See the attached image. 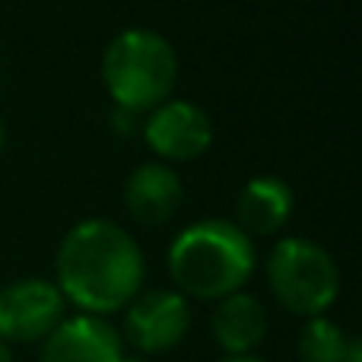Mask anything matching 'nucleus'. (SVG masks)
I'll use <instances>...</instances> for the list:
<instances>
[{"label": "nucleus", "instance_id": "obj_11", "mask_svg": "<svg viewBox=\"0 0 362 362\" xmlns=\"http://www.w3.org/2000/svg\"><path fill=\"white\" fill-rule=\"evenodd\" d=\"M293 187L276 175H255L235 197V226L251 238L276 235L293 216Z\"/></svg>", "mask_w": 362, "mask_h": 362}, {"label": "nucleus", "instance_id": "obj_15", "mask_svg": "<svg viewBox=\"0 0 362 362\" xmlns=\"http://www.w3.org/2000/svg\"><path fill=\"white\" fill-rule=\"evenodd\" d=\"M4 146H6V121L0 115V153H4Z\"/></svg>", "mask_w": 362, "mask_h": 362}, {"label": "nucleus", "instance_id": "obj_14", "mask_svg": "<svg viewBox=\"0 0 362 362\" xmlns=\"http://www.w3.org/2000/svg\"><path fill=\"white\" fill-rule=\"evenodd\" d=\"M0 362H13V353H10V344L0 340Z\"/></svg>", "mask_w": 362, "mask_h": 362}, {"label": "nucleus", "instance_id": "obj_4", "mask_svg": "<svg viewBox=\"0 0 362 362\" xmlns=\"http://www.w3.org/2000/svg\"><path fill=\"white\" fill-rule=\"evenodd\" d=\"M267 283L286 312L315 318L340 296V270L331 251L308 238H280L267 255Z\"/></svg>", "mask_w": 362, "mask_h": 362}, {"label": "nucleus", "instance_id": "obj_9", "mask_svg": "<svg viewBox=\"0 0 362 362\" xmlns=\"http://www.w3.org/2000/svg\"><path fill=\"white\" fill-rule=\"evenodd\" d=\"M185 187L169 163H144L124 181V206L134 223L165 226L181 210Z\"/></svg>", "mask_w": 362, "mask_h": 362}, {"label": "nucleus", "instance_id": "obj_3", "mask_svg": "<svg viewBox=\"0 0 362 362\" xmlns=\"http://www.w3.org/2000/svg\"><path fill=\"white\" fill-rule=\"evenodd\" d=\"M102 83L118 108L146 115L175 89L178 54L159 32L124 29L102 54Z\"/></svg>", "mask_w": 362, "mask_h": 362}, {"label": "nucleus", "instance_id": "obj_1", "mask_svg": "<svg viewBox=\"0 0 362 362\" xmlns=\"http://www.w3.org/2000/svg\"><path fill=\"white\" fill-rule=\"evenodd\" d=\"M57 289L86 315L121 312L144 289L146 261L124 226L112 219H83L57 248Z\"/></svg>", "mask_w": 362, "mask_h": 362}, {"label": "nucleus", "instance_id": "obj_8", "mask_svg": "<svg viewBox=\"0 0 362 362\" xmlns=\"http://www.w3.org/2000/svg\"><path fill=\"white\" fill-rule=\"evenodd\" d=\"M124 340L121 331L105 321V315H74L64 318L42 340L38 362H121Z\"/></svg>", "mask_w": 362, "mask_h": 362}, {"label": "nucleus", "instance_id": "obj_16", "mask_svg": "<svg viewBox=\"0 0 362 362\" xmlns=\"http://www.w3.org/2000/svg\"><path fill=\"white\" fill-rule=\"evenodd\" d=\"M121 362H150V359H144V356H127V353H124V359H121Z\"/></svg>", "mask_w": 362, "mask_h": 362}, {"label": "nucleus", "instance_id": "obj_12", "mask_svg": "<svg viewBox=\"0 0 362 362\" xmlns=\"http://www.w3.org/2000/svg\"><path fill=\"white\" fill-rule=\"evenodd\" d=\"M302 362H362V344L327 315H315L299 334Z\"/></svg>", "mask_w": 362, "mask_h": 362}, {"label": "nucleus", "instance_id": "obj_5", "mask_svg": "<svg viewBox=\"0 0 362 362\" xmlns=\"http://www.w3.org/2000/svg\"><path fill=\"white\" fill-rule=\"evenodd\" d=\"M121 340L134 346L140 356H159L175 350L191 327V305L178 289H150L137 293L124 308Z\"/></svg>", "mask_w": 362, "mask_h": 362}, {"label": "nucleus", "instance_id": "obj_2", "mask_svg": "<svg viewBox=\"0 0 362 362\" xmlns=\"http://www.w3.org/2000/svg\"><path fill=\"white\" fill-rule=\"evenodd\" d=\"M257 267L255 238L232 219H197L169 245V276L181 296L216 302L245 289Z\"/></svg>", "mask_w": 362, "mask_h": 362}, {"label": "nucleus", "instance_id": "obj_13", "mask_svg": "<svg viewBox=\"0 0 362 362\" xmlns=\"http://www.w3.org/2000/svg\"><path fill=\"white\" fill-rule=\"evenodd\" d=\"M219 362H267V359L255 356V353H242V356H223Z\"/></svg>", "mask_w": 362, "mask_h": 362}, {"label": "nucleus", "instance_id": "obj_10", "mask_svg": "<svg viewBox=\"0 0 362 362\" xmlns=\"http://www.w3.org/2000/svg\"><path fill=\"white\" fill-rule=\"evenodd\" d=\"M210 334L226 356L255 353L267 334V312H264L261 299L245 289L216 299L210 315Z\"/></svg>", "mask_w": 362, "mask_h": 362}, {"label": "nucleus", "instance_id": "obj_6", "mask_svg": "<svg viewBox=\"0 0 362 362\" xmlns=\"http://www.w3.org/2000/svg\"><path fill=\"white\" fill-rule=\"evenodd\" d=\"M67 318V299L57 283L23 276L0 286V340L4 344H42Z\"/></svg>", "mask_w": 362, "mask_h": 362}, {"label": "nucleus", "instance_id": "obj_7", "mask_svg": "<svg viewBox=\"0 0 362 362\" xmlns=\"http://www.w3.org/2000/svg\"><path fill=\"white\" fill-rule=\"evenodd\" d=\"M144 140L159 163H194L213 146V121L187 99H165L146 112Z\"/></svg>", "mask_w": 362, "mask_h": 362}]
</instances>
